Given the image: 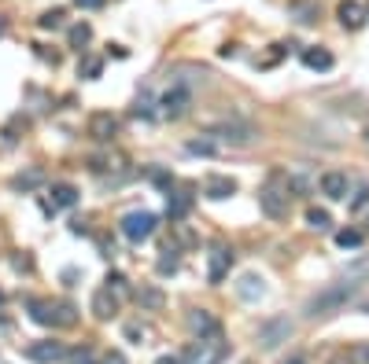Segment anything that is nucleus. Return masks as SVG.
I'll return each mask as SVG.
<instances>
[{"instance_id": "obj_2", "label": "nucleus", "mask_w": 369, "mask_h": 364, "mask_svg": "<svg viewBox=\"0 0 369 364\" xmlns=\"http://www.w3.org/2000/svg\"><path fill=\"white\" fill-rule=\"evenodd\" d=\"M229 353V342L222 339V331L218 335H207V339H196L185 350V364H222Z\"/></svg>"}, {"instance_id": "obj_37", "label": "nucleus", "mask_w": 369, "mask_h": 364, "mask_svg": "<svg viewBox=\"0 0 369 364\" xmlns=\"http://www.w3.org/2000/svg\"><path fill=\"white\" fill-rule=\"evenodd\" d=\"M107 291L122 294V291H126V276H122V272H107Z\"/></svg>"}, {"instance_id": "obj_6", "label": "nucleus", "mask_w": 369, "mask_h": 364, "mask_svg": "<svg viewBox=\"0 0 369 364\" xmlns=\"http://www.w3.org/2000/svg\"><path fill=\"white\" fill-rule=\"evenodd\" d=\"M292 335H296V324L288 317H270V320L259 324V346L262 350H277V346H284Z\"/></svg>"}, {"instance_id": "obj_22", "label": "nucleus", "mask_w": 369, "mask_h": 364, "mask_svg": "<svg viewBox=\"0 0 369 364\" xmlns=\"http://www.w3.org/2000/svg\"><path fill=\"white\" fill-rule=\"evenodd\" d=\"M56 210H63V206H74L78 203V188L74 184H67V180H59V184H52V199H48Z\"/></svg>"}, {"instance_id": "obj_17", "label": "nucleus", "mask_w": 369, "mask_h": 364, "mask_svg": "<svg viewBox=\"0 0 369 364\" xmlns=\"http://www.w3.org/2000/svg\"><path fill=\"white\" fill-rule=\"evenodd\" d=\"M115 313H119V294H115V291L104 287V291L92 294V317H96V320H111Z\"/></svg>"}, {"instance_id": "obj_16", "label": "nucleus", "mask_w": 369, "mask_h": 364, "mask_svg": "<svg viewBox=\"0 0 369 364\" xmlns=\"http://www.w3.org/2000/svg\"><path fill=\"white\" fill-rule=\"evenodd\" d=\"M322 195H329V199H347V192H351V180H347V173H340V170H329V173H322Z\"/></svg>"}, {"instance_id": "obj_29", "label": "nucleus", "mask_w": 369, "mask_h": 364, "mask_svg": "<svg viewBox=\"0 0 369 364\" xmlns=\"http://www.w3.org/2000/svg\"><path fill=\"white\" fill-rule=\"evenodd\" d=\"M78 324V309L71 302H56V327H74Z\"/></svg>"}, {"instance_id": "obj_44", "label": "nucleus", "mask_w": 369, "mask_h": 364, "mask_svg": "<svg viewBox=\"0 0 369 364\" xmlns=\"http://www.w3.org/2000/svg\"><path fill=\"white\" fill-rule=\"evenodd\" d=\"M0 37H4V19H0Z\"/></svg>"}, {"instance_id": "obj_1", "label": "nucleus", "mask_w": 369, "mask_h": 364, "mask_svg": "<svg viewBox=\"0 0 369 364\" xmlns=\"http://www.w3.org/2000/svg\"><path fill=\"white\" fill-rule=\"evenodd\" d=\"M362 291V280L347 276V280H336V284H329L325 291H317L307 306H303V317L307 320H325V317H336L347 302H355Z\"/></svg>"}, {"instance_id": "obj_45", "label": "nucleus", "mask_w": 369, "mask_h": 364, "mask_svg": "<svg viewBox=\"0 0 369 364\" xmlns=\"http://www.w3.org/2000/svg\"><path fill=\"white\" fill-rule=\"evenodd\" d=\"M362 313H369V302H362Z\"/></svg>"}, {"instance_id": "obj_36", "label": "nucleus", "mask_w": 369, "mask_h": 364, "mask_svg": "<svg viewBox=\"0 0 369 364\" xmlns=\"http://www.w3.org/2000/svg\"><path fill=\"white\" fill-rule=\"evenodd\" d=\"M37 26H41V30H56V26H63V8H52V11H44L41 19H37Z\"/></svg>"}, {"instance_id": "obj_5", "label": "nucleus", "mask_w": 369, "mask_h": 364, "mask_svg": "<svg viewBox=\"0 0 369 364\" xmlns=\"http://www.w3.org/2000/svg\"><path fill=\"white\" fill-rule=\"evenodd\" d=\"M155 225H159V218L152 210H133V213H126V218H122L119 228H122V236L130 243H144V239H152Z\"/></svg>"}, {"instance_id": "obj_27", "label": "nucleus", "mask_w": 369, "mask_h": 364, "mask_svg": "<svg viewBox=\"0 0 369 364\" xmlns=\"http://www.w3.org/2000/svg\"><path fill=\"white\" fill-rule=\"evenodd\" d=\"M178 265H181L178 251H174V246H167V251H163V258L155 261V272H159V276H174V272H178Z\"/></svg>"}, {"instance_id": "obj_12", "label": "nucleus", "mask_w": 369, "mask_h": 364, "mask_svg": "<svg viewBox=\"0 0 369 364\" xmlns=\"http://www.w3.org/2000/svg\"><path fill=\"white\" fill-rule=\"evenodd\" d=\"M262 294H266V280L259 272H244L236 280V298L240 302H259Z\"/></svg>"}, {"instance_id": "obj_40", "label": "nucleus", "mask_w": 369, "mask_h": 364, "mask_svg": "<svg viewBox=\"0 0 369 364\" xmlns=\"http://www.w3.org/2000/svg\"><path fill=\"white\" fill-rule=\"evenodd\" d=\"M174 228H178V243H185V246H192V243H196V236H192V232H188L185 225H174Z\"/></svg>"}, {"instance_id": "obj_35", "label": "nucleus", "mask_w": 369, "mask_h": 364, "mask_svg": "<svg viewBox=\"0 0 369 364\" xmlns=\"http://www.w3.org/2000/svg\"><path fill=\"white\" fill-rule=\"evenodd\" d=\"M133 114H137V118H152V92L148 89L133 99Z\"/></svg>"}, {"instance_id": "obj_7", "label": "nucleus", "mask_w": 369, "mask_h": 364, "mask_svg": "<svg viewBox=\"0 0 369 364\" xmlns=\"http://www.w3.org/2000/svg\"><path fill=\"white\" fill-rule=\"evenodd\" d=\"M207 132H211L218 144H233V147H244L255 140V125H248V122H218Z\"/></svg>"}, {"instance_id": "obj_19", "label": "nucleus", "mask_w": 369, "mask_h": 364, "mask_svg": "<svg viewBox=\"0 0 369 364\" xmlns=\"http://www.w3.org/2000/svg\"><path fill=\"white\" fill-rule=\"evenodd\" d=\"M133 298H137V306H140V309H152V313L167 306V294L159 291V287H152V284H140V287L133 291Z\"/></svg>"}, {"instance_id": "obj_24", "label": "nucleus", "mask_w": 369, "mask_h": 364, "mask_svg": "<svg viewBox=\"0 0 369 364\" xmlns=\"http://www.w3.org/2000/svg\"><path fill=\"white\" fill-rule=\"evenodd\" d=\"M41 184H44V170H37V165H34V170H26V173H19V177L11 180V188H15V192H34V188H41Z\"/></svg>"}, {"instance_id": "obj_31", "label": "nucleus", "mask_w": 369, "mask_h": 364, "mask_svg": "<svg viewBox=\"0 0 369 364\" xmlns=\"http://www.w3.org/2000/svg\"><path fill=\"white\" fill-rule=\"evenodd\" d=\"M78 74H82L85 81H96L104 74V59H96V56H85L82 59V66H78Z\"/></svg>"}, {"instance_id": "obj_13", "label": "nucleus", "mask_w": 369, "mask_h": 364, "mask_svg": "<svg viewBox=\"0 0 369 364\" xmlns=\"http://www.w3.org/2000/svg\"><path fill=\"white\" fill-rule=\"evenodd\" d=\"M336 19H340L344 30H362L365 26V8L358 0H340V8H336Z\"/></svg>"}, {"instance_id": "obj_42", "label": "nucleus", "mask_w": 369, "mask_h": 364, "mask_svg": "<svg viewBox=\"0 0 369 364\" xmlns=\"http://www.w3.org/2000/svg\"><path fill=\"white\" fill-rule=\"evenodd\" d=\"M155 364H185V357H174V353H167V357H159Z\"/></svg>"}, {"instance_id": "obj_30", "label": "nucleus", "mask_w": 369, "mask_h": 364, "mask_svg": "<svg viewBox=\"0 0 369 364\" xmlns=\"http://www.w3.org/2000/svg\"><path fill=\"white\" fill-rule=\"evenodd\" d=\"M307 225H310L314 232H329V228H332L329 210H317V206H310V210H307Z\"/></svg>"}, {"instance_id": "obj_25", "label": "nucleus", "mask_w": 369, "mask_h": 364, "mask_svg": "<svg viewBox=\"0 0 369 364\" xmlns=\"http://www.w3.org/2000/svg\"><path fill=\"white\" fill-rule=\"evenodd\" d=\"M185 151H188V155H218L222 144L211 137V132H203L200 140H188V144H185Z\"/></svg>"}, {"instance_id": "obj_11", "label": "nucleus", "mask_w": 369, "mask_h": 364, "mask_svg": "<svg viewBox=\"0 0 369 364\" xmlns=\"http://www.w3.org/2000/svg\"><path fill=\"white\" fill-rule=\"evenodd\" d=\"M119 132V118L111 111H96L92 118H89V137L92 140H100V144H107L111 137Z\"/></svg>"}, {"instance_id": "obj_48", "label": "nucleus", "mask_w": 369, "mask_h": 364, "mask_svg": "<svg viewBox=\"0 0 369 364\" xmlns=\"http://www.w3.org/2000/svg\"><path fill=\"white\" fill-rule=\"evenodd\" d=\"M365 15H369V8H365Z\"/></svg>"}, {"instance_id": "obj_46", "label": "nucleus", "mask_w": 369, "mask_h": 364, "mask_svg": "<svg viewBox=\"0 0 369 364\" xmlns=\"http://www.w3.org/2000/svg\"><path fill=\"white\" fill-rule=\"evenodd\" d=\"M365 144H369V129H365Z\"/></svg>"}, {"instance_id": "obj_41", "label": "nucleus", "mask_w": 369, "mask_h": 364, "mask_svg": "<svg viewBox=\"0 0 369 364\" xmlns=\"http://www.w3.org/2000/svg\"><path fill=\"white\" fill-rule=\"evenodd\" d=\"M100 364H126V357L119 353V350H111V353H104V360Z\"/></svg>"}, {"instance_id": "obj_9", "label": "nucleus", "mask_w": 369, "mask_h": 364, "mask_svg": "<svg viewBox=\"0 0 369 364\" xmlns=\"http://www.w3.org/2000/svg\"><path fill=\"white\" fill-rule=\"evenodd\" d=\"M26 357L34 364H59L63 357H67V346L56 342V339H41V342H30Z\"/></svg>"}, {"instance_id": "obj_20", "label": "nucleus", "mask_w": 369, "mask_h": 364, "mask_svg": "<svg viewBox=\"0 0 369 364\" xmlns=\"http://www.w3.org/2000/svg\"><path fill=\"white\" fill-rule=\"evenodd\" d=\"M30 317L44 327H56V302H44V298H30Z\"/></svg>"}, {"instance_id": "obj_26", "label": "nucleus", "mask_w": 369, "mask_h": 364, "mask_svg": "<svg viewBox=\"0 0 369 364\" xmlns=\"http://www.w3.org/2000/svg\"><path fill=\"white\" fill-rule=\"evenodd\" d=\"M92 41V26L89 23H78V26H71V33H67V44L74 48V52H82V48Z\"/></svg>"}, {"instance_id": "obj_3", "label": "nucleus", "mask_w": 369, "mask_h": 364, "mask_svg": "<svg viewBox=\"0 0 369 364\" xmlns=\"http://www.w3.org/2000/svg\"><path fill=\"white\" fill-rule=\"evenodd\" d=\"M188 107H192V89H188V85H181V81H174V85L163 92V99H159V114H163L167 122L185 118Z\"/></svg>"}, {"instance_id": "obj_33", "label": "nucleus", "mask_w": 369, "mask_h": 364, "mask_svg": "<svg viewBox=\"0 0 369 364\" xmlns=\"http://www.w3.org/2000/svg\"><path fill=\"white\" fill-rule=\"evenodd\" d=\"M347 195H351V199H347V210H355V213H358V210L369 206V184H358L355 192H347Z\"/></svg>"}, {"instance_id": "obj_23", "label": "nucleus", "mask_w": 369, "mask_h": 364, "mask_svg": "<svg viewBox=\"0 0 369 364\" xmlns=\"http://www.w3.org/2000/svg\"><path fill=\"white\" fill-rule=\"evenodd\" d=\"M288 11L296 15V23H303V26H310V23H317V4L314 0H292V4H288Z\"/></svg>"}, {"instance_id": "obj_34", "label": "nucleus", "mask_w": 369, "mask_h": 364, "mask_svg": "<svg viewBox=\"0 0 369 364\" xmlns=\"http://www.w3.org/2000/svg\"><path fill=\"white\" fill-rule=\"evenodd\" d=\"M347 364H369V342H355L347 350V357H344Z\"/></svg>"}, {"instance_id": "obj_18", "label": "nucleus", "mask_w": 369, "mask_h": 364, "mask_svg": "<svg viewBox=\"0 0 369 364\" xmlns=\"http://www.w3.org/2000/svg\"><path fill=\"white\" fill-rule=\"evenodd\" d=\"M303 66H307V70H332L336 66V59H332V52L329 48H303Z\"/></svg>"}, {"instance_id": "obj_32", "label": "nucleus", "mask_w": 369, "mask_h": 364, "mask_svg": "<svg viewBox=\"0 0 369 364\" xmlns=\"http://www.w3.org/2000/svg\"><path fill=\"white\" fill-rule=\"evenodd\" d=\"M63 364H100V360H96V353L89 350V346H78V350H67Z\"/></svg>"}, {"instance_id": "obj_49", "label": "nucleus", "mask_w": 369, "mask_h": 364, "mask_svg": "<svg viewBox=\"0 0 369 364\" xmlns=\"http://www.w3.org/2000/svg\"><path fill=\"white\" fill-rule=\"evenodd\" d=\"M244 364H251V360H244Z\"/></svg>"}, {"instance_id": "obj_47", "label": "nucleus", "mask_w": 369, "mask_h": 364, "mask_svg": "<svg viewBox=\"0 0 369 364\" xmlns=\"http://www.w3.org/2000/svg\"><path fill=\"white\" fill-rule=\"evenodd\" d=\"M0 306H4V294H0Z\"/></svg>"}, {"instance_id": "obj_43", "label": "nucleus", "mask_w": 369, "mask_h": 364, "mask_svg": "<svg viewBox=\"0 0 369 364\" xmlns=\"http://www.w3.org/2000/svg\"><path fill=\"white\" fill-rule=\"evenodd\" d=\"M284 364H307V357H299V353H296L292 360H284Z\"/></svg>"}, {"instance_id": "obj_10", "label": "nucleus", "mask_w": 369, "mask_h": 364, "mask_svg": "<svg viewBox=\"0 0 369 364\" xmlns=\"http://www.w3.org/2000/svg\"><path fill=\"white\" fill-rule=\"evenodd\" d=\"M185 324H188V331L196 339H207V335H218V331H222V324H218V317L211 309H192Z\"/></svg>"}, {"instance_id": "obj_15", "label": "nucleus", "mask_w": 369, "mask_h": 364, "mask_svg": "<svg viewBox=\"0 0 369 364\" xmlns=\"http://www.w3.org/2000/svg\"><path fill=\"white\" fill-rule=\"evenodd\" d=\"M203 195H207V199H214V203H222V199L236 195V180H233V177L214 173V177H207V180H203Z\"/></svg>"}, {"instance_id": "obj_8", "label": "nucleus", "mask_w": 369, "mask_h": 364, "mask_svg": "<svg viewBox=\"0 0 369 364\" xmlns=\"http://www.w3.org/2000/svg\"><path fill=\"white\" fill-rule=\"evenodd\" d=\"M229 269H233V251L226 243H214L211 254H207V280H211V284H222V280L229 276Z\"/></svg>"}, {"instance_id": "obj_14", "label": "nucleus", "mask_w": 369, "mask_h": 364, "mask_svg": "<svg viewBox=\"0 0 369 364\" xmlns=\"http://www.w3.org/2000/svg\"><path fill=\"white\" fill-rule=\"evenodd\" d=\"M192 203H196V199H192L188 188L170 192V195H167V218H170V221H185L188 210H192Z\"/></svg>"}, {"instance_id": "obj_28", "label": "nucleus", "mask_w": 369, "mask_h": 364, "mask_svg": "<svg viewBox=\"0 0 369 364\" xmlns=\"http://www.w3.org/2000/svg\"><path fill=\"white\" fill-rule=\"evenodd\" d=\"M336 243H340L344 251H355V246L365 243V232L362 228H344V232H336Z\"/></svg>"}, {"instance_id": "obj_21", "label": "nucleus", "mask_w": 369, "mask_h": 364, "mask_svg": "<svg viewBox=\"0 0 369 364\" xmlns=\"http://www.w3.org/2000/svg\"><path fill=\"white\" fill-rule=\"evenodd\" d=\"M314 184H317V180H314L310 173H303V170H292V173L284 177V188H288V195H307Z\"/></svg>"}, {"instance_id": "obj_4", "label": "nucleus", "mask_w": 369, "mask_h": 364, "mask_svg": "<svg viewBox=\"0 0 369 364\" xmlns=\"http://www.w3.org/2000/svg\"><path fill=\"white\" fill-rule=\"evenodd\" d=\"M288 206H292V195H288L284 184H277V180H270L266 188H259V210L266 213V218H288Z\"/></svg>"}, {"instance_id": "obj_38", "label": "nucleus", "mask_w": 369, "mask_h": 364, "mask_svg": "<svg viewBox=\"0 0 369 364\" xmlns=\"http://www.w3.org/2000/svg\"><path fill=\"white\" fill-rule=\"evenodd\" d=\"M126 335H130V339H133V342L140 346V339L148 335V327H140V324H126Z\"/></svg>"}, {"instance_id": "obj_39", "label": "nucleus", "mask_w": 369, "mask_h": 364, "mask_svg": "<svg viewBox=\"0 0 369 364\" xmlns=\"http://www.w3.org/2000/svg\"><path fill=\"white\" fill-rule=\"evenodd\" d=\"M74 4L82 8V11H100V8L107 4V0H74Z\"/></svg>"}]
</instances>
